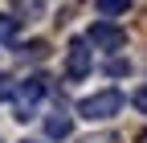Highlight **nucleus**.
<instances>
[{
    "label": "nucleus",
    "mask_w": 147,
    "mask_h": 143,
    "mask_svg": "<svg viewBox=\"0 0 147 143\" xmlns=\"http://www.w3.org/2000/svg\"><path fill=\"white\" fill-rule=\"evenodd\" d=\"M123 111V90L119 86H106V90H98V94H90V98H82L78 102V115L82 119H115Z\"/></svg>",
    "instance_id": "f257e3e1"
},
{
    "label": "nucleus",
    "mask_w": 147,
    "mask_h": 143,
    "mask_svg": "<svg viewBox=\"0 0 147 143\" xmlns=\"http://www.w3.org/2000/svg\"><path fill=\"white\" fill-rule=\"evenodd\" d=\"M45 90H49V78L45 74H29L25 82H16V94L12 98H21V106H16V119H21V123L33 115V106L45 98Z\"/></svg>",
    "instance_id": "f03ea898"
},
{
    "label": "nucleus",
    "mask_w": 147,
    "mask_h": 143,
    "mask_svg": "<svg viewBox=\"0 0 147 143\" xmlns=\"http://www.w3.org/2000/svg\"><path fill=\"white\" fill-rule=\"evenodd\" d=\"M90 69H94V49H90L82 37L69 41V53H65V78L69 82H82Z\"/></svg>",
    "instance_id": "7ed1b4c3"
},
{
    "label": "nucleus",
    "mask_w": 147,
    "mask_h": 143,
    "mask_svg": "<svg viewBox=\"0 0 147 143\" xmlns=\"http://www.w3.org/2000/svg\"><path fill=\"white\" fill-rule=\"evenodd\" d=\"M82 41H86V45H94V49H106V53H115V49H123V45H127V29L98 21V25H90V33H86Z\"/></svg>",
    "instance_id": "20e7f679"
},
{
    "label": "nucleus",
    "mask_w": 147,
    "mask_h": 143,
    "mask_svg": "<svg viewBox=\"0 0 147 143\" xmlns=\"http://www.w3.org/2000/svg\"><path fill=\"white\" fill-rule=\"evenodd\" d=\"M45 135H49V139H69V135H74V119H69L65 111H53V115L45 119Z\"/></svg>",
    "instance_id": "39448f33"
},
{
    "label": "nucleus",
    "mask_w": 147,
    "mask_h": 143,
    "mask_svg": "<svg viewBox=\"0 0 147 143\" xmlns=\"http://www.w3.org/2000/svg\"><path fill=\"white\" fill-rule=\"evenodd\" d=\"M127 8H131V0H98L94 4V12H102V16H119Z\"/></svg>",
    "instance_id": "423d86ee"
},
{
    "label": "nucleus",
    "mask_w": 147,
    "mask_h": 143,
    "mask_svg": "<svg viewBox=\"0 0 147 143\" xmlns=\"http://www.w3.org/2000/svg\"><path fill=\"white\" fill-rule=\"evenodd\" d=\"M16 29H21V16H0V45L16 37Z\"/></svg>",
    "instance_id": "0eeeda50"
},
{
    "label": "nucleus",
    "mask_w": 147,
    "mask_h": 143,
    "mask_svg": "<svg viewBox=\"0 0 147 143\" xmlns=\"http://www.w3.org/2000/svg\"><path fill=\"white\" fill-rule=\"evenodd\" d=\"M106 74H110V78H123V74H131V61H123V57H115V61L106 65Z\"/></svg>",
    "instance_id": "6e6552de"
},
{
    "label": "nucleus",
    "mask_w": 147,
    "mask_h": 143,
    "mask_svg": "<svg viewBox=\"0 0 147 143\" xmlns=\"http://www.w3.org/2000/svg\"><path fill=\"white\" fill-rule=\"evenodd\" d=\"M12 94H16V78L0 74V102H4V98H12Z\"/></svg>",
    "instance_id": "1a4fd4ad"
},
{
    "label": "nucleus",
    "mask_w": 147,
    "mask_h": 143,
    "mask_svg": "<svg viewBox=\"0 0 147 143\" xmlns=\"http://www.w3.org/2000/svg\"><path fill=\"white\" fill-rule=\"evenodd\" d=\"M78 143H123L119 135H90V139H78Z\"/></svg>",
    "instance_id": "9d476101"
},
{
    "label": "nucleus",
    "mask_w": 147,
    "mask_h": 143,
    "mask_svg": "<svg viewBox=\"0 0 147 143\" xmlns=\"http://www.w3.org/2000/svg\"><path fill=\"white\" fill-rule=\"evenodd\" d=\"M25 143H37V139H25Z\"/></svg>",
    "instance_id": "9b49d317"
}]
</instances>
